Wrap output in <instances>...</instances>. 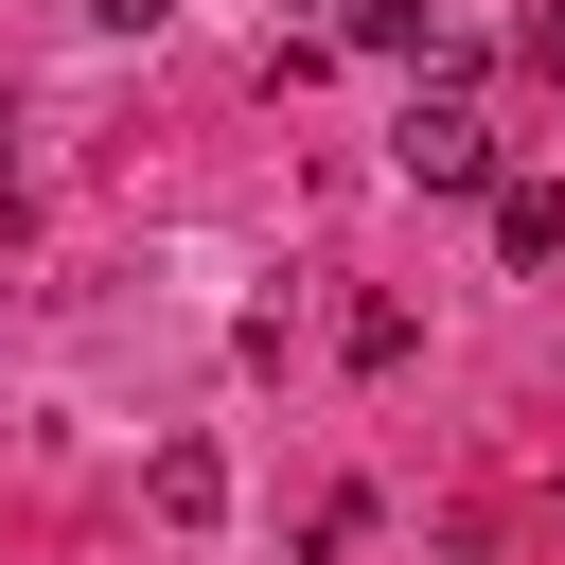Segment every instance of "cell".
<instances>
[{"label":"cell","mask_w":565,"mask_h":565,"mask_svg":"<svg viewBox=\"0 0 565 565\" xmlns=\"http://www.w3.org/2000/svg\"><path fill=\"white\" fill-rule=\"evenodd\" d=\"M388 159H406L424 194H494V124H477L459 88H406V124H388Z\"/></svg>","instance_id":"cell-1"},{"label":"cell","mask_w":565,"mask_h":565,"mask_svg":"<svg viewBox=\"0 0 565 565\" xmlns=\"http://www.w3.org/2000/svg\"><path fill=\"white\" fill-rule=\"evenodd\" d=\"M494 247L547 265V247H565V194H547V177H494Z\"/></svg>","instance_id":"cell-2"},{"label":"cell","mask_w":565,"mask_h":565,"mask_svg":"<svg viewBox=\"0 0 565 565\" xmlns=\"http://www.w3.org/2000/svg\"><path fill=\"white\" fill-rule=\"evenodd\" d=\"M159 512L212 530V512H230V459H212V441H159Z\"/></svg>","instance_id":"cell-3"},{"label":"cell","mask_w":565,"mask_h":565,"mask_svg":"<svg viewBox=\"0 0 565 565\" xmlns=\"http://www.w3.org/2000/svg\"><path fill=\"white\" fill-rule=\"evenodd\" d=\"M335 35H353V53H424V0H353Z\"/></svg>","instance_id":"cell-4"},{"label":"cell","mask_w":565,"mask_h":565,"mask_svg":"<svg viewBox=\"0 0 565 565\" xmlns=\"http://www.w3.org/2000/svg\"><path fill=\"white\" fill-rule=\"evenodd\" d=\"M512 53H530V71H547V88H565V0H547V18H530V35H512Z\"/></svg>","instance_id":"cell-5"},{"label":"cell","mask_w":565,"mask_h":565,"mask_svg":"<svg viewBox=\"0 0 565 565\" xmlns=\"http://www.w3.org/2000/svg\"><path fill=\"white\" fill-rule=\"evenodd\" d=\"M88 18H106V35H159V18H177V0H88Z\"/></svg>","instance_id":"cell-6"}]
</instances>
